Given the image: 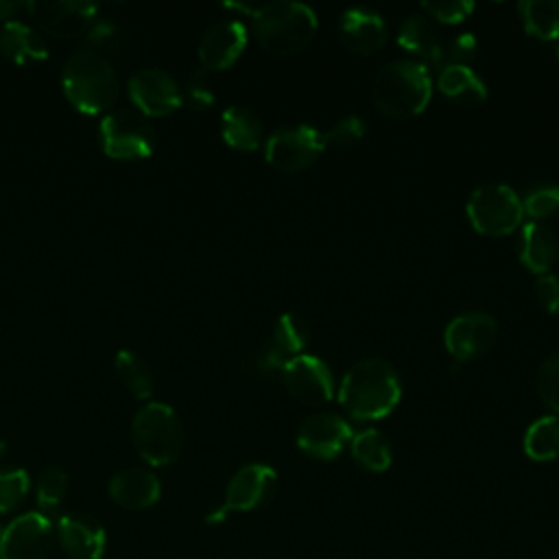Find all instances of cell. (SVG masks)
Returning <instances> with one entry per match:
<instances>
[{
    "instance_id": "6da1fadb",
    "label": "cell",
    "mask_w": 559,
    "mask_h": 559,
    "mask_svg": "<svg viewBox=\"0 0 559 559\" xmlns=\"http://www.w3.org/2000/svg\"><path fill=\"white\" fill-rule=\"evenodd\" d=\"M343 411L358 421L386 417L402 397L395 369L382 358H365L354 362L336 391Z\"/></svg>"
},
{
    "instance_id": "7a4b0ae2",
    "label": "cell",
    "mask_w": 559,
    "mask_h": 559,
    "mask_svg": "<svg viewBox=\"0 0 559 559\" xmlns=\"http://www.w3.org/2000/svg\"><path fill=\"white\" fill-rule=\"evenodd\" d=\"M229 9L245 11L251 17L258 44L277 57L295 55L306 48L317 33V15L301 2L275 0L260 7L227 4Z\"/></svg>"
},
{
    "instance_id": "3957f363",
    "label": "cell",
    "mask_w": 559,
    "mask_h": 559,
    "mask_svg": "<svg viewBox=\"0 0 559 559\" xmlns=\"http://www.w3.org/2000/svg\"><path fill=\"white\" fill-rule=\"evenodd\" d=\"M61 83L70 103L85 114L109 109L120 94L118 74L111 61L90 46L70 52L63 61Z\"/></svg>"
},
{
    "instance_id": "277c9868",
    "label": "cell",
    "mask_w": 559,
    "mask_h": 559,
    "mask_svg": "<svg viewBox=\"0 0 559 559\" xmlns=\"http://www.w3.org/2000/svg\"><path fill=\"white\" fill-rule=\"evenodd\" d=\"M432 94L428 66L415 59H395L380 68L373 79L371 98L376 107L393 120H406L421 114Z\"/></svg>"
},
{
    "instance_id": "5b68a950",
    "label": "cell",
    "mask_w": 559,
    "mask_h": 559,
    "mask_svg": "<svg viewBox=\"0 0 559 559\" xmlns=\"http://www.w3.org/2000/svg\"><path fill=\"white\" fill-rule=\"evenodd\" d=\"M131 435L135 450L151 465L173 463L183 448V426L164 402H146L133 417Z\"/></svg>"
},
{
    "instance_id": "8992f818",
    "label": "cell",
    "mask_w": 559,
    "mask_h": 559,
    "mask_svg": "<svg viewBox=\"0 0 559 559\" xmlns=\"http://www.w3.org/2000/svg\"><path fill=\"white\" fill-rule=\"evenodd\" d=\"M465 214L469 225L485 236H507L522 223V199L504 183L478 186L467 203Z\"/></svg>"
},
{
    "instance_id": "52a82bcc",
    "label": "cell",
    "mask_w": 559,
    "mask_h": 559,
    "mask_svg": "<svg viewBox=\"0 0 559 559\" xmlns=\"http://www.w3.org/2000/svg\"><path fill=\"white\" fill-rule=\"evenodd\" d=\"M98 131L105 153L114 159H140L151 155L155 148V129L151 122L127 107L107 111Z\"/></svg>"
},
{
    "instance_id": "ba28073f",
    "label": "cell",
    "mask_w": 559,
    "mask_h": 559,
    "mask_svg": "<svg viewBox=\"0 0 559 559\" xmlns=\"http://www.w3.org/2000/svg\"><path fill=\"white\" fill-rule=\"evenodd\" d=\"M323 151V131L310 124L282 127L273 131L264 142L266 164L284 173H297L312 166Z\"/></svg>"
},
{
    "instance_id": "9c48e42d",
    "label": "cell",
    "mask_w": 559,
    "mask_h": 559,
    "mask_svg": "<svg viewBox=\"0 0 559 559\" xmlns=\"http://www.w3.org/2000/svg\"><path fill=\"white\" fill-rule=\"evenodd\" d=\"M277 487V474L271 465L249 463L240 467L225 491L223 504L207 515L210 524L223 522L231 511H251L266 504Z\"/></svg>"
},
{
    "instance_id": "30bf717a",
    "label": "cell",
    "mask_w": 559,
    "mask_h": 559,
    "mask_svg": "<svg viewBox=\"0 0 559 559\" xmlns=\"http://www.w3.org/2000/svg\"><path fill=\"white\" fill-rule=\"evenodd\" d=\"M24 7L35 24L55 37L85 35L98 13L90 0H28Z\"/></svg>"
},
{
    "instance_id": "8fae6325",
    "label": "cell",
    "mask_w": 559,
    "mask_h": 559,
    "mask_svg": "<svg viewBox=\"0 0 559 559\" xmlns=\"http://www.w3.org/2000/svg\"><path fill=\"white\" fill-rule=\"evenodd\" d=\"M280 376H282L286 391L301 404L317 406V404H325L334 397L332 371L321 358H317L312 354H299V356L288 358L284 362Z\"/></svg>"
},
{
    "instance_id": "7c38bea8",
    "label": "cell",
    "mask_w": 559,
    "mask_h": 559,
    "mask_svg": "<svg viewBox=\"0 0 559 559\" xmlns=\"http://www.w3.org/2000/svg\"><path fill=\"white\" fill-rule=\"evenodd\" d=\"M498 338V325L487 312H465L450 319L443 330V345L454 360L461 362L485 354Z\"/></svg>"
},
{
    "instance_id": "4fadbf2b",
    "label": "cell",
    "mask_w": 559,
    "mask_h": 559,
    "mask_svg": "<svg viewBox=\"0 0 559 559\" xmlns=\"http://www.w3.org/2000/svg\"><path fill=\"white\" fill-rule=\"evenodd\" d=\"M52 524L46 513L31 511L2 528L0 559H46L52 550Z\"/></svg>"
},
{
    "instance_id": "5bb4252c",
    "label": "cell",
    "mask_w": 559,
    "mask_h": 559,
    "mask_svg": "<svg viewBox=\"0 0 559 559\" xmlns=\"http://www.w3.org/2000/svg\"><path fill=\"white\" fill-rule=\"evenodd\" d=\"M131 100L148 116H166L183 100L181 87L175 76L162 68L146 66L129 76Z\"/></svg>"
},
{
    "instance_id": "9a60e30c",
    "label": "cell",
    "mask_w": 559,
    "mask_h": 559,
    "mask_svg": "<svg viewBox=\"0 0 559 559\" xmlns=\"http://www.w3.org/2000/svg\"><path fill=\"white\" fill-rule=\"evenodd\" d=\"M354 432L349 424L336 413L310 415L297 430V445L306 454L323 461H332L349 445Z\"/></svg>"
},
{
    "instance_id": "2e32d148",
    "label": "cell",
    "mask_w": 559,
    "mask_h": 559,
    "mask_svg": "<svg viewBox=\"0 0 559 559\" xmlns=\"http://www.w3.org/2000/svg\"><path fill=\"white\" fill-rule=\"evenodd\" d=\"M247 46V28L240 20H218L210 24L199 41V59L203 70L229 68Z\"/></svg>"
},
{
    "instance_id": "e0dca14e",
    "label": "cell",
    "mask_w": 559,
    "mask_h": 559,
    "mask_svg": "<svg viewBox=\"0 0 559 559\" xmlns=\"http://www.w3.org/2000/svg\"><path fill=\"white\" fill-rule=\"evenodd\" d=\"M338 37L349 52L373 55L386 41V24L380 13L365 7H354L341 13Z\"/></svg>"
},
{
    "instance_id": "ac0fdd59",
    "label": "cell",
    "mask_w": 559,
    "mask_h": 559,
    "mask_svg": "<svg viewBox=\"0 0 559 559\" xmlns=\"http://www.w3.org/2000/svg\"><path fill=\"white\" fill-rule=\"evenodd\" d=\"M57 535L72 559H100L107 535L98 520L85 513H66L57 522Z\"/></svg>"
},
{
    "instance_id": "d6986e66",
    "label": "cell",
    "mask_w": 559,
    "mask_h": 559,
    "mask_svg": "<svg viewBox=\"0 0 559 559\" xmlns=\"http://www.w3.org/2000/svg\"><path fill=\"white\" fill-rule=\"evenodd\" d=\"M157 476L142 467H124L109 478V496L124 509H148L159 500Z\"/></svg>"
},
{
    "instance_id": "ffe728a7",
    "label": "cell",
    "mask_w": 559,
    "mask_h": 559,
    "mask_svg": "<svg viewBox=\"0 0 559 559\" xmlns=\"http://www.w3.org/2000/svg\"><path fill=\"white\" fill-rule=\"evenodd\" d=\"M397 44L430 66L445 68V39L439 37V28L428 15H408L397 31Z\"/></svg>"
},
{
    "instance_id": "44dd1931",
    "label": "cell",
    "mask_w": 559,
    "mask_h": 559,
    "mask_svg": "<svg viewBox=\"0 0 559 559\" xmlns=\"http://www.w3.org/2000/svg\"><path fill=\"white\" fill-rule=\"evenodd\" d=\"M559 258L557 236L542 225L539 221H531L522 227L520 236V262L539 275H546Z\"/></svg>"
},
{
    "instance_id": "7402d4cb",
    "label": "cell",
    "mask_w": 559,
    "mask_h": 559,
    "mask_svg": "<svg viewBox=\"0 0 559 559\" xmlns=\"http://www.w3.org/2000/svg\"><path fill=\"white\" fill-rule=\"evenodd\" d=\"M0 52L15 63H26L44 59L48 46L37 28L22 20L9 17L0 24Z\"/></svg>"
},
{
    "instance_id": "603a6c76",
    "label": "cell",
    "mask_w": 559,
    "mask_h": 559,
    "mask_svg": "<svg viewBox=\"0 0 559 559\" xmlns=\"http://www.w3.org/2000/svg\"><path fill=\"white\" fill-rule=\"evenodd\" d=\"M221 135L238 151H255L262 142V122L245 105H229L221 114Z\"/></svg>"
},
{
    "instance_id": "cb8c5ba5",
    "label": "cell",
    "mask_w": 559,
    "mask_h": 559,
    "mask_svg": "<svg viewBox=\"0 0 559 559\" xmlns=\"http://www.w3.org/2000/svg\"><path fill=\"white\" fill-rule=\"evenodd\" d=\"M437 87L443 96L463 105H478L487 100V85L469 66L441 68Z\"/></svg>"
},
{
    "instance_id": "d4e9b609",
    "label": "cell",
    "mask_w": 559,
    "mask_h": 559,
    "mask_svg": "<svg viewBox=\"0 0 559 559\" xmlns=\"http://www.w3.org/2000/svg\"><path fill=\"white\" fill-rule=\"evenodd\" d=\"M518 11L528 35L544 41L559 39V0H524Z\"/></svg>"
},
{
    "instance_id": "484cf974",
    "label": "cell",
    "mask_w": 559,
    "mask_h": 559,
    "mask_svg": "<svg viewBox=\"0 0 559 559\" xmlns=\"http://www.w3.org/2000/svg\"><path fill=\"white\" fill-rule=\"evenodd\" d=\"M349 450H352V456L369 472H384L393 461V452L386 437L376 428H365L360 432H354L349 441Z\"/></svg>"
},
{
    "instance_id": "4316f807",
    "label": "cell",
    "mask_w": 559,
    "mask_h": 559,
    "mask_svg": "<svg viewBox=\"0 0 559 559\" xmlns=\"http://www.w3.org/2000/svg\"><path fill=\"white\" fill-rule=\"evenodd\" d=\"M522 448L533 461H552L559 456V417L544 415L535 419L522 439Z\"/></svg>"
},
{
    "instance_id": "83f0119b",
    "label": "cell",
    "mask_w": 559,
    "mask_h": 559,
    "mask_svg": "<svg viewBox=\"0 0 559 559\" xmlns=\"http://www.w3.org/2000/svg\"><path fill=\"white\" fill-rule=\"evenodd\" d=\"M114 367L122 384L138 397L148 400L153 393V378L146 362L131 349H118L114 358Z\"/></svg>"
},
{
    "instance_id": "f1b7e54d",
    "label": "cell",
    "mask_w": 559,
    "mask_h": 559,
    "mask_svg": "<svg viewBox=\"0 0 559 559\" xmlns=\"http://www.w3.org/2000/svg\"><path fill=\"white\" fill-rule=\"evenodd\" d=\"M308 341H310V336H308V325H306V321H304L299 314H295V312H284V314L275 321L271 343H273L286 358L299 356V354L306 349Z\"/></svg>"
},
{
    "instance_id": "f546056e",
    "label": "cell",
    "mask_w": 559,
    "mask_h": 559,
    "mask_svg": "<svg viewBox=\"0 0 559 559\" xmlns=\"http://www.w3.org/2000/svg\"><path fill=\"white\" fill-rule=\"evenodd\" d=\"M68 489V476L63 469L59 467H46L39 476H37V504L44 511H55Z\"/></svg>"
},
{
    "instance_id": "4dcf8cb0",
    "label": "cell",
    "mask_w": 559,
    "mask_h": 559,
    "mask_svg": "<svg viewBox=\"0 0 559 559\" xmlns=\"http://www.w3.org/2000/svg\"><path fill=\"white\" fill-rule=\"evenodd\" d=\"M535 391L548 408L559 413V352L550 354L539 365L535 376Z\"/></svg>"
},
{
    "instance_id": "1f68e13d",
    "label": "cell",
    "mask_w": 559,
    "mask_h": 559,
    "mask_svg": "<svg viewBox=\"0 0 559 559\" xmlns=\"http://www.w3.org/2000/svg\"><path fill=\"white\" fill-rule=\"evenodd\" d=\"M365 120L358 116H345L336 120L328 131H323L325 146L332 148H352L365 138Z\"/></svg>"
},
{
    "instance_id": "d6a6232c",
    "label": "cell",
    "mask_w": 559,
    "mask_h": 559,
    "mask_svg": "<svg viewBox=\"0 0 559 559\" xmlns=\"http://www.w3.org/2000/svg\"><path fill=\"white\" fill-rule=\"evenodd\" d=\"M31 489V478L24 469L0 472V513L15 509Z\"/></svg>"
},
{
    "instance_id": "836d02e7",
    "label": "cell",
    "mask_w": 559,
    "mask_h": 559,
    "mask_svg": "<svg viewBox=\"0 0 559 559\" xmlns=\"http://www.w3.org/2000/svg\"><path fill=\"white\" fill-rule=\"evenodd\" d=\"M85 39L90 41V48L103 52V50H116L122 46V31L120 26L109 17H96L92 26L85 33Z\"/></svg>"
},
{
    "instance_id": "e575fe53",
    "label": "cell",
    "mask_w": 559,
    "mask_h": 559,
    "mask_svg": "<svg viewBox=\"0 0 559 559\" xmlns=\"http://www.w3.org/2000/svg\"><path fill=\"white\" fill-rule=\"evenodd\" d=\"M522 210L533 221H539V218H546V216L559 212V186H544V188L533 190L522 201Z\"/></svg>"
},
{
    "instance_id": "d590c367",
    "label": "cell",
    "mask_w": 559,
    "mask_h": 559,
    "mask_svg": "<svg viewBox=\"0 0 559 559\" xmlns=\"http://www.w3.org/2000/svg\"><path fill=\"white\" fill-rule=\"evenodd\" d=\"M286 360L288 358L273 343H266L264 347H260L258 352L251 354L247 369H249L251 378H269L273 373H280Z\"/></svg>"
},
{
    "instance_id": "8d00e7d4",
    "label": "cell",
    "mask_w": 559,
    "mask_h": 559,
    "mask_svg": "<svg viewBox=\"0 0 559 559\" xmlns=\"http://www.w3.org/2000/svg\"><path fill=\"white\" fill-rule=\"evenodd\" d=\"M183 96L188 100V105L197 111H205L214 105V92L205 79V70L197 68L188 74L186 79V87H183Z\"/></svg>"
},
{
    "instance_id": "74e56055",
    "label": "cell",
    "mask_w": 559,
    "mask_h": 559,
    "mask_svg": "<svg viewBox=\"0 0 559 559\" xmlns=\"http://www.w3.org/2000/svg\"><path fill=\"white\" fill-rule=\"evenodd\" d=\"M421 9L432 22L441 24H459L463 22L472 11L474 2L469 0H454V2H421Z\"/></svg>"
},
{
    "instance_id": "f35d334b",
    "label": "cell",
    "mask_w": 559,
    "mask_h": 559,
    "mask_svg": "<svg viewBox=\"0 0 559 559\" xmlns=\"http://www.w3.org/2000/svg\"><path fill=\"white\" fill-rule=\"evenodd\" d=\"M478 41L472 33H456L445 39V66H469L476 59Z\"/></svg>"
},
{
    "instance_id": "ab89813d",
    "label": "cell",
    "mask_w": 559,
    "mask_h": 559,
    "mask_svg": "<svg viewBox=\"0 0 559 559\" xmlns=\"http://www.w3.org/2000/svg\"><path fill=\"white\" fill-rule=\"evenodd\" d=\"M533 293L546 312L550 314L559 312V280L555 275H548V273L539 275L533 284Z\"/></svg>"
},
{
    "instance_id": "60d3db41",
    "label": "cell",
    "mask_w": 559,
    "mask_h": 559,
    "mask_svg": "<svg viewBox=\"0 0 559 559\" xmlns=\"http://www.w3.org/2000/svg\"><path fill=\"white\" fill-rule=\"evenodd\" d=\"M17 9V4L15 2H7V0H0V22H4V20H9L11 17V13Z\"/></svg>"
},
{
    "instance_id": "b9f144b4",
    "label": "cell",
    "mask_w": 559,
    "mask_h": 559,
    "mask_svg": "<svg viewBox=\"0 0 559 559\" xmlns=\"http://www.w3.org/2000/svg\"><path fill=\"white\" fill-rule=\"evenodd\" d=\"M4 450H7V445H4V441H2V439H0V456H2V454H4Z\"/></svg>"
},
{
    "instance_id": "7bdbcfd3",
    "label": "cell",
    "mask_w": 559,
    "mask_h": 559,
    "mask_svg": "<svg viewBox=\"0 0 559 559\" xmlns=\"http://www.w3.org/2000/svg\"><path fill=\"white\" fill-rule=\"evenodd\" d=\"M0 539H2V528H0Z\"/></svg>"
},
{
    "instance_id": "ee69618b",
    "label": "cell",
    "mask_w": 559,
    "mask_h": 559,
    "mask_svg": "<svg viewBox=\"0 0 559 559\" xmlns=\"http://www.w3.org/2000/svg\"><path fill=\"white\" fill-rule=\"evenodd\" d=\"M0 24H2V22H0Z\"/></svg>"
}]
</instances>
